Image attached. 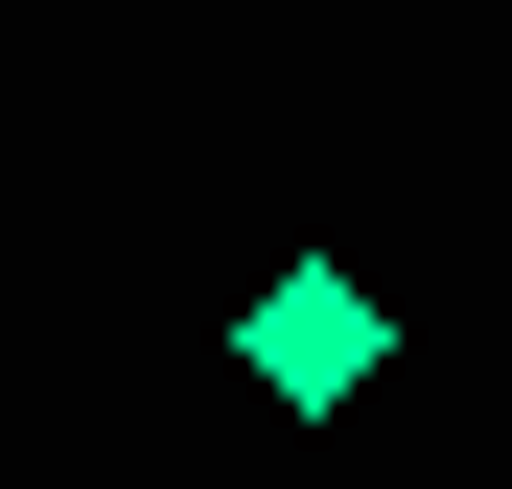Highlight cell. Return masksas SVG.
I'll return each instance as SVG.
<instances>
[{
  "label": "cell",
  "instance_id": "6da1fadb",
  "mask_svg": "<svg viewBox=\"0 0 512 489\" xmlns=\"http://www.w3.org/2000/svg\"><path fill=\"white\" fill-rule=\"evenodd\" d=\"M233 373L280 396V420H350V396L396 373V303H373L350 257H303V280H256V303H233Z\"/></svg>",
  "mask_w": 512,
  "mask_h": 489
}]
</instances>
